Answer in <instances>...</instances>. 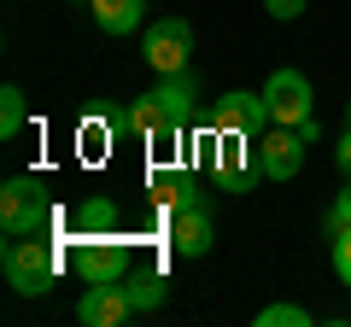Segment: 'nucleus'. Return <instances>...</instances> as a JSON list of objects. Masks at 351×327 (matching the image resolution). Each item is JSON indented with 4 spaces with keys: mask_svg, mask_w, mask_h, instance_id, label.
Segmentation results:
<instances>
[{
    "mask_svg": "<svg viewBox=\"0 0 351 327\" xmlns=\"http://www.w3.org/2000/svg\"><path fill=\"white\" fill-rule=\"evenodd\" d=\"M64 252L59 239L47 234H29V239H6V257H0V269H6V287L24 292V298H41V292H53V275H59Z\"/></svg>",
    "mask_w": 351,
    "mask_h": 327,
    "instance_id": "f257e3e1",
    "label": "nucleus"
},
{
    "mask_svg": "<svg viewBox=\"0 0 351 327\" xmlns=\"http://www.w3.org/2000/svg\"><path fill=\"white\" fill-rule=\"evenodd\" d=\"M59 252H64V263L76 269V275L94 287V280H123L129 275V239H123V228H112V234H64L59 239Z\"/></svg>",
    "mask_w": 351,
    "mask_h": 327,
    "instance_id": "f03ea898",
    "label": "nucleus"
},
{
    "mask_svg": "<svg viewBox=\"0 0 351 327\" xmlns=\"http://www.w3.org/2000/svg\"><path fill=\"white\" fill-rule=\"evenodd\" d=\"M59 211L47 205V187L36 176H12L0 187V234L6 239H29V234H53Z\"/></svg>",
    "mask_w": 351,
    "mask_h": 327,
    "instance_id": "7ed1b4c3",
    "label": "nucleus"
},
{
    "mask_svg": "<svg viewBox=\"0 0 351 327\" xmlns=\"http://www.w3.org/2000/svg\"><path fill=\"white\" fill-rule=\"evenodd\" d=\"M258 94H263V105H269V123L299 129V123L316 117V94H311V82H304V70H293V64L269 70V82H263Z\"/></svg>",
    "mask_w": 351,
    "mask_h": 327,
    "instance_id": "20e7f679",
    "label": "nucleus"
},
{
    "mask_svg": "<svg viewBox=\"0 0 351 327\" xmlns=\"http://www.w3.org/2000/svg\"><path fill=\"white\" fill-rule=\"evenodd\" d=\"M141 53H147V64L158 76H170V70H188V53H193V24L188 18H152L147 29H141Z\"/></svg>",
    "mask_w": 351,
    "mask_h": 327,
    "instance_id": "39448f33",
    "label": "nucleus"
},
{
    "mask_svg": "<svg viewBox=\"0 0 351 327\" xmlns=\"http://www.w3.org/2000/svg\"><path fill=\"white\" fill-rule=\"evenodd\" d=\"M211 170H217V181H223V193H246L252 181L263 176L258 170V135H217Z\"/></svg>",
    "mask_w": 351,
    "mask_h": 327,
    "instance_id": "423d86ee",
    "label": "nucleus"
},
{
    "mask_svg": "<svg viewBox=\"0 0 351 327\" xmlns=\"http://www.w3.org/2000/svg\"><path fill=\"white\" fill-rule=\"evenodd\" d=\"M129 315H141V310H135V298H129L123 280H94V287L76 298V322L82 327H123Z\"/></svg>",
    "mask_w": 351,
    "mask_h": 327,
    "instance_id": "0eeeda50",
    "label": "nucleus"
},
{
    "mask_svg": "<svg viewBox=\"0 0 351 327\" xmlns=\"http://www.w3.org/2000/svg\"><path fill=\"white\" fill-rule=\"evenodd\" d=\"M263 129H269V105L252 88H228L211 112V135H263Z\"/></svg>",
    "mask_w": 351,
    "mask_h": 327,
    "instance_id": "6e6552de",
    "label": "nucleus"
},
{
    "mask_svg": "<svg viewBox=\"0 0 351 327\" xmlns=\"http://www.w3.org/2000/svg\"><path fill=\"white\" fill-rule=\"evenodd\" d=\"M258 170L269 181H293L304 170V135L287 123H269V135H258Z\"/></svg>",
    "mask_w": 351,
    "mask_h": 327,
    "instance_id": "1a4fd4ad",
    "label": "nucleus"
},
{
    "mask_svg": "<svg viewBox=\"0 0 351 327\" xmlns=\"http://www.w3.org/2000/svg\"><path fill=\"white\" fill-rule=\"evenodd\" d=\"M164 239H170L176 257H205L217 246V222H211V199L188 205V211H176L170 228H164Z\"/></svg>",
    "mask_w": 351,
    "mask_h": 327,
    "instance_id": "9d476101",
    "label": "nucleus"
},
{
    "mask_svg": "<svg viewBox=\"0 0 351 327\" xmlns=\"http://www.w3.org/2000/svg\"><path fill=\"white\" fill-rule=\"evenodd\" d=\"M147 187H152V205H158L164 216H176V211H188V205L211 199V193H199V187H193V176H182V170H152Z\"/></svg>",
    "mask_w": 351,
    "mask_h": 327,
    "instance_id": "9b49d317",
    "label": "nucleus"
},
{
    "mask_svg": "<svg viewBox=\"0 0 351 327\" xmlns=\"http://www.w3.org/2000/svg\"><path fill=\"white\" fill-rule=\"evenodd\" d=\"M88 12L106 36H135L147 24V0H88Z\"/></svg>",
    "mask_w": 351,
    "mask_h": 327,
    "instance_id": "f8f14e48",
    "label": "nucleus"
},
{
    "mask_svg": "<svg viewBox=\"0 0 351 327\" xmlns=\"http://www.w3.org/2000/svg\"><path fill=\"white\" fill-rule=\"evenodd\" d=\"M152 100H158L164 112L176 117V123H188V117H193V100H199V82H193V70H170V76H158Z\"/></svg>",
    "mask_w": 351,
    "mask_h": 327,
    "instance_id": "ddd939ff",
    "label": "nucleus"
},
{
    "mask_svg": "<svg viewBox=\"0 0 351 327\" xmlns=\"http://www.w3.org/2000/svg\"><path fill=\"white\" fill-rule=\"evenodd\" d=\"M129 123H135V135H141V140H182V123H176V117L164 112L152 94H141V100L129 105Z\"/></svg>",
    "mask_w": 351,
    "mask_h": 327,
    "instance_id": "4468645a",
    "label": "nucleus"
},
{
    "mask_svg": "<svg viewBox=\"0 0 351 327\" xmlns=\"http://www.w3.org/2000/svg\"><path fill=\"white\" fill-rule=\"evenodd\" d=\"M71 228H76V234H112V228H117V205L112 199H82L71 211Z\"/></svg>",
    "mask_w": 351,
    "mask_h": 327,
    "instance_id": "2eb2a0df",
    "label": "nucleus"
},
{
    "mask_svg": "<svg viewBox=\"0 0 351 327\" xmlns=\"http://www.w3.org/2000/svg\"><path fill=\"white\" fill-rule=\"evenodd\" d=\"M123 287H129V298H135V310H158L164 304V275L158 269H129Z\"/></svg>",
    "mask_w": 351,
    "mask_h": 327,
    "instance_id": "dca6fc26",
    "label": "nucleus"
},
{
    "mask_svg": "<svg viewBox=\"0 0 351 327\" xmlns=\"http://www.w3.org/2000/svg\"><path fill=\"white\" fill-rule=\"evenodd\" d=\"M24 117H29L24 88H18V82H6V88H0V140H12L18 129H24Z\"/></svg>",
    "mask_w": 351,
    "mask_h": 327,
    "instance_id": "f3484780",
    "label": "nucleus"
},
{
    "mask_svg": "<svg viewBox=\"0 0 351 327\" xmlns=\"http://www.w3.org/2000/svg\"><path fill=\"white\" fill-rule=\"evenodd\" d=\"M346 228H351V181H346V187L334 193V205H328V211H322V239H328V246H334V239L346 234Z\"/></svg>",
    "mask_w": 351,
    "mask_h": 327,
    "instance_id": "a211bd4d",
    "label": "nucleus"
},
{
    "mask_svg": "<svg viewBox=\"0 0 351 327\" xmlns=\"http://www.w3.org/2000/svg\"><path fill=\"white\" fill-rule=\"evenodd\" d=\"M252 322L258 327H311V310H299V304H263Z\"/></svg>",
    "mask_w": 351,
    "mask_h": 327,
    "instance_id": "6ab92c4d",
    "label": "nucleus"
},
{
    "mask_svg": "<svg viewBox=\"0 0 351 327\" xmlns=\"http://www.w3.org/2000/svg\"><path fill=\"white\" fill-rule=\"evenodd\" d=\"M328 252H334V275H339V280L351 287V228H346V234L334 239V246H328Z\"/></svg>",
    "mask_w": 351,
    "mask_h": 327,
    "instance_id": "aec40b11",
    "label": "nucleus"
},
{
    "mask_svg": "<svg viewBox=\"0 0 351 327\" xmlns=\"http://www.w3.org/2000/svg\"><path fill=\"white\" fill-rule=\"evenodd\" d=\"M263 6H269V18H281V24H293V18H299L304 6H311V0H263Z\"/></svg>",
    "mask_w": 351,
    "mask_h": 327,
    "instance_id": "412c9836",
    "label": "nucleus"
},
{
    "mask_svg": "<svg viewBox=\"0 0 351 327\" xmlns=\"http://www.w3.org/2000/svg\"><path fill=\"white\" fill-rule=\"evenodd\" d=\"M334 164H339V176L351 181V129H346V135H339V146H334Z\"/></svg>",
    "mask_w": 351,
    "mask_h": 327,
    "instance_id": "4be33fe9",
    "label": "nucleus"
},
{
    "mask_svg": "<svg viewBox=\"0 0 351 327\" xmlns=\"http://www.w3.org/2000/svg\"><path fill=\"white\" fill-rule=\"evenodd\" d=\"M346 117H351V100H346Z\"/></svg>",
    "mask_w": 351,
    "mask_h": 327,
    "instance_id": "5701e85b",
    "label": "nucleus"
},
{
    "mask_svg": "<svg viewBox=\"0 0 351 327\" xmlns=\"http://www.w3.org/2000/svg\"><path fill=\"white\" fill-rule=\"evenodd\" d=\"M82 6H88V0H82Z\"/></svg>",
    "mask_w": 351,
    "mask_h": 327,
    "instance_id": "b1692460",
    "label": "nucleus"
}]
</instances>
